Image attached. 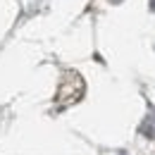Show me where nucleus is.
Here are the masks:
<instances>
[{
  "label": "nucleus",
  "instance_id": "nucleus-1",
  "mask_svg": "<svg viewBox=\"0 0 155 155\" xmlns=\"http://www.w3.org/2000/svg\"><path fill=\"white\" fill-rule=\"evenodd\" d=\"M153 5H155V0H153Z\"/></svg>",
  "mask_w": 155,
  "mask_h": 155
}]
</instances>
